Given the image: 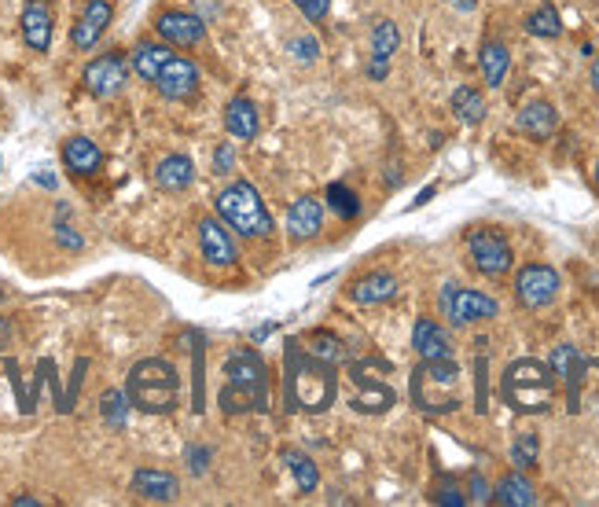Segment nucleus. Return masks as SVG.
<instances>
[{"mask_svg": "<svg viewBox=\"0 0 599 507\" xmlns=\"http://www.w3.org/2000/svg\"><path fill=\"white\" fill-rule=\"evenodd\" d=\"M526 34L541 37V41H555V37L563 34V19H559V12H555L552 4H541L537 12L526 15Z\"/></svg>", "mask_w": 599, "mask_h": 507, "instance_id": "31", "label": "nucleus"}, {"mask_svg": "<svg viewBox=\"0 0 599 507\" xmlns=\"http://www.w3.org/2000/svg\"><path fill=\"white\" fill-rule=\"evenodd\" d=\"M412 401L423 412H456L460 408V368L453 357L423 361L412 375Z\"/></svg>", "mask_w": 599, "mask_h": 507, "instance_id": "4", "label": "nucleus"}, {"mask_svg": "<svg viewBox=\"0 0 599 507\" xmlns=\"http://www.w3.org/2000/svg\"><path fill=\"white\" fill-rule=\"evenodd\" d=\"M453 114L460 118L464 125H478L482 118L489 114L486 107V96L475 89V85H460V89L453 92Z\"/></svg>", "mask_w": 599, "mask_h": 507, "instance_id": "29", "label": "nucleus"}, {"mask_svg": "<svg viewBox=\"0 0 599 507\" xmlns=\"http://www.w3.org/2000/svg\"><path fill=\"white\" fill-rule=\"evenodd\" d=\"M56 243L59 247H67V250H81L85 247V239L74 232V228H67V225H56Z\"/></svg>", "mask_w": 599, "mask_h": 507, "instance_id": "42", "label": "nucleus"}, {"mask_svg": "<svg viewBox=\"0 0 599 507\" xmlns=\"http://www.w3.org/2000/svg\"><path fill=\"white\" fill-rule=\"evenodd\" d=\"M225 129L232 136H239V140H254L261 129V118H258V107H254V100H247V96H236V100L225 107Z\"/></svg>", "mask_w": 599, "mask_h": 507, "instance_id": "26", "label": "nucleus"}, {"mask_svg": "<svg viewBox=\"0 0 599 507\" xmlns=\"http://www.w3.org/2000/svg\"><path fill=\"white\" fill-rule=\"evenodd\" d=\"M471 500H475V504H489V500H493V489H489V482L478 471L471 474Z\"/></svg>", "mask_w": 599, "mask_h": 507, "instance_id": "41", "label": "nucleus"}, {"mask_svg": "<svg viewBox=\"0 0 599 507\" xmlns=\"http://www.w3.org/2000/svg\"><path fill=\"white\" fill-rule=\"evenodd\" d=\"M125 397L136 412H147V416H166L177 408V397H181V375L170 361L162 357H147V361H136L129 368V379H125Z\"/></svg>", "mask_w": 599, "mask_h": 507, "instance_id": "1", "label": "nucleus"}, {"mask_svg": "<svg viewBox=\"0 0 599 507\" xmlns=\"http://www.w3.org/2000/svg\"><path fill=\"white\" fill-rule=\"evenodd\" d=\"M478 67H482V78H486L489 89H500L504 78L511 70V52L504 41H486L482 52H478Z\"/></svg>", "mask_w": 599, "mask_h": 507, "instance_id": "28", "label": "nucleus"}, {"mask_svg": "<svg viewBox=\"0 0 599 507\" xmlns=\"http://www.w3.org/2000/svg\"><path fill=\"white\" fill-rule=\"evenodd\" d=\"M320 228H324V203H320L317 195L294 199L291 210H287V236L294 243H302V239L320 236Z\"/></svg>", "mask_w": 599, "mask_h": 507, "instance_id": "16", "label": "nucleus"}, {"mask_svg": "<svg viewBox=\"0 0 599 507\" xmlns=\"http://www.w3.org/2000/svg\"><path fill=\"white\" fill-rule=\"evenodd\" d=\"M412 350L423 357V361H445L453 357V342L445 335V327L430 316H419L416 327H412Z\"/></svg>", "mask_w": 599, "mask_h": 507, "instance_id": "18", "label": "nucleus"}, {"mask_svg": "<svg viewBox=\"0 0 599 507\" xmlns=\"http://www.w3.org/2000/svg\"><path fill=\"white\" fill-rule=\"evenodd\" d=\"M287 52H291L298 63H317L320 59V41L313 34H294L291 41H287Z\"/></svg>", "mask_w": 599, "mask_h": 507, "instance_id": "36", "label": "nucleus"}, {"mask_svg": "<svg viewBox=\"0 0 599 507\" xmlns=\"http://www.w3.org/2000/svg\"><path fill=\"white\" fill-rule=\"evenodd\" d=\"M515 129L530 140H552L559 129V111L548 100H533L515 114Z\"/></svg>", "mask_w": 599, "mask_h": 507, "instance_id": "19", "label": "nucleus"}, {"mask_svg": "<svg viewBox=\"0 0 599 507\" xmlns=\"http://www.w3.org/2000/svg\"><path fill=\"white\" fill-rule=\"evenodd\" d=\"M111 19H114L111 0H89V4H85V12L78 15V23H74V30H70V41H74V48H81V52L96 48V41L107 34Z\"/></svg>", "mask_w": 599, "mask_h": 507, "instance_id": "14", "label": "nucleus"}, {"mask_svg": "<svg viewBox=\"0 0 599 507\" xmlns=\"http://www.w3.org/2000/svg\"><path fill=\"white\" fill-rule=\"evenodd\" d=\"M493 504L533 507L537 504V489H533V482L522 471H511V474H504V478L497 482V489H493Z\"/></svg>", "mask_w": 599, "mask_h": 507, "instance_id": "23", "label": "nucleus"}, {"mask_svg": "<svg viewBox=\"0 0 599 507\" xmlns=\"http://www.w3.org/2000/svg\"><path fill=\"white\" fill-rule=\"evenodd\" d=\"M173 59V48L166 45V41H140V45L133 48V70L136 78H144L155 85V78H159V70L166 67Z\"/></svg>", "mask_w": 599, "mask_h": 507, "instance_id": "25", "label": "nucleus"}, {"mask_svg": "<svg viewBox=\"0 0 599 507\" xmlns=\"http://www.w3.org/2000/svg\"><path fill=\"white\" fill-rule=\"evenodd\" d=\"M306 346H309V357H317V361L324 364H335L346 357V346H342V338H335L331 331H313V335H306Z\"/></svg>", "mask_w": 599, "mask_h": 507, "instance_id": "32", "label": "nucleus"}, {"mask_svg": "<svg viewBox=\"0 0 599 507\" xmlns=\"http://www.w3.org/2000/svg\"><path fill=\"white\" fill-rule=\"evenodd\" d=\"M8 342H12V320L0 316V350H8Z\"/></svg>", "mask_w": 599, "mask_h": 507, "instance_id": "43", "label": "nucleus"}, {"mask_svg": "<svg viewBox=\"0 0 599 507\" xmlns=\"http://www.w3.org/2000/svg\"><path fill=\"white\" fill-rule=\"evenodd\" d=\"M441 316L453 327L478 324V320H493L500 313V302L493 294L471 291V287H460V283H445L438 294Z\"/></svg>", "mask_w": 599, "mask_h": 507, "instance_id": "7", "label": "nucleus"}, {"mask_svg": "<svg viewBox=\"0 0 599 507\" xmlns=\"http://www.w3.org/2000/svg\"><path fill=\"white\" fill-rule=\"evenodd\" d=\"M537 456H541L537 434H519L515 445H511V463H515L519 471H530V467H537Z\"/></svg>", "mask_w": 599, "mask_h": 507, "instance_id": "35", "label": "nucleus"}, {"mask_svg": "<svg viewBox=\"0 0 599 507\" xmlns=\"http://www.w3.org/2000/svg\"><path fill=\"white\" fill-rule=\"evenodd\" d=\"M434 504H445V507H464L467 496L456 489V485H441L438 493H434Z\"/></svg>", "mask_w": 599, "mask_h": 507, "instance_id": "40", "label": "nucleus"}, {"mask_svg": "<svg viewBox=\"0 0 599 507\" xmlns=\"http://www.w3.org/2000/svg\"><path fill=\"white\" fill-rule=\"evenodd\" d=\"M467 254L475 261V269L489 280H500V276H508L511 265H515V250L511 243L500 232L493 228H475L471 236H467Z\"/></svg>", "mask_w": 599, "mask_h": 507, "instance_id": "9", "label": "nucleus"}, {"mask_svg": "<svg viewBox=\"0 0 599 507\" xmlns=\"http://www.w3.org/2000/svg\"><path fill=\"white\" fill-rule=\"evenodd\" d=\"M280 460L291 467L294 474V485H298V493H313L320 485V471H317V463L309 460L306 452H298V449H283L280 452Z\"/></svg>", "mask_w": 599, "mask_h": 507, "instance_id": "30", "label": "nucleus"}, {"mask_svg": "<svg viewBox=\"0 0 599 507\" xmlns=\"http://www.w3.org/2000/svg\"><path fill=\"white\" fill-rule=\"evenodd\" d=\"M133 493L147 504H173L177 496H181V482H177V474L170 471H159V467H140L133 474Z\"/></svg>", "mask_w": 599, "mask_h": 507, "instance_id": "15", "label": "nucleus"}, {"mask_svg": "<svg viewBox=\"0 0 599 507\" xmlns=\"http://www.w3.org/2000/svg\"><path fill=\"white\" fill-rule=\"evenodd\" d=\"M552 375L555 379H563L566 386H570V405H574L577 412V386H581V368H585V357L574 350V346H555L552 353Z\"/></svg>", "mask_w": 599, "mask_h": 507, "instance_id": "27", "label": "nucleus"}, {"mask_svg": "<svg viewBox=\"0 0 599 507\" xmlns=\"http://www.w3.org/2000/svg\"><path fill=\"white\" fill-rule=\"evenodd\" d=\"M500 394L515 412H526V416H537V412H548L555 397V375L548 364L541 361H515L500 379Z\"/></svg>", "mask_w": 599, "mask_h": 507, "instance_id": "2", "label": "nucleus"}, {"mask_svg": "<svg viewBox=\"0 0 599 507\" xmlns=\"http://www.w3.org/2000/svg\"><path fill=\"white\" fill-rule=\"evenodd\" d=\"M155 30L166 45L173 48H195L206 41V19L195 12H181V8H170V12H159L155 19Z\"/></svg>", "mask_w": 599, "mask_h": 507, "instance_id": "11", "label": "nucleus"}, {"mask_svg": "<svg viewBox=\"0 0 599 507\" xmlns=\"http://www.w3.org/2000/svg\"><path fill=\"white\" fill-rule=\"evenodd\" d=\"M41 504V500H37V496H12V507H37Z\"/></svg>", "mask_w": 599, "mask_h": 507, "instance_id": "44", "label": "nucleus"}, {"mask_svg": "<svg viewBox=\"0 0 599 507\" xmlns=\"http://www.w3.org/2000/svg\"><path fill=\"white\" fill-rule=\"evenodd\" d=\"M563 291V280H559V272L552 265H544V261H533V265H522L515 272V302L522 309H548V305L559 298Z\"/></svg>", "mask_w": 599, "mask_h": 507, "instance_id": "8", "label": "nucleus"}, {"mask_svg": "<svg viewBox=\"0 0 599 507\" xmlns=\"http://www.w3.org/2000/svg\"><path fill=\"white\" fill-rule=\"evenodd\" d=\"M401 48V30H397L394 19H379L372 26V63H368V78L383 81L390 74V59Z\"/></svg>", "mask_w": 599, "mask_h": 507, "instance_id": "17", "label": "nucleus"}, {"mask_svg": "<svg viewBox=\"0 0 599 507\" xmlns=\"http://www.w3.org/2000/svg\"><path fill=\"white\" fill-rule=\"evenodd\" d=\"M291 4L302 12L306 23H324L331 15V0H291Z\"/></svg>", "mask_w": 599, "mask_h": 507, "instance_id": "37", "label": "nucleus"}, {"mask_svg": "<svg viewBox=\"0 0 599 507\" xmlns=\"http://www.w3.org/2000/svg\"><path fill=\"white\" fill-rule=\"evenodd\" d=\"M155 89H159V96H166V100H173V103L188 100V96H195V89H199V67H195L192 59L173 56L170 63L159 70Z\"/></svg>", "mask_w": 599, "mask_h": 507, "instance_id": "13", "label": "nucleus"}, {"mask_svg": "<svg viewBox=\"0 0 599 507\" xmlns=\"http://www.w3.org/2000/svg\"><path fill=\"white\" fill-rule=\"evenodd\" d=\"M63 162H67V169L74 177H92L103 166V151L100 144H92L89 136H70L67 144H63Z\"/></svg>", "mask_w": 599, "mask_h": 507, "instance_id": "22", "label": "nucleus"}, {"mask_svg": "<svg viewBox=\"0 0 599 507\" xmlns=\"http://www.w3.org/2000/svg\"><path fill=\"white\" fill-rule=\"evenodd\" d=\"M23 41L34 52H48L52 48V8L48 0H26L23 8Z\"/></svg>", "mask_w": 599, "mask_h": 507, "instance_id": "20", "label": "nucleus"}, {"mask_svg": "<svg viewBox=\"0 0 599 507\" xmlns=\"http://www.w3.org/2000/svg\"><path fill=\"white\" fill-rule=\"evenodd\" d=\"M232 166H236V151H232V144H217L214 173H232Z\"/></svg>", "mask_w": 599, "mask_h": 507, "instance_id": "39", "label": "nucleus"}, {"mask_svg": "<svg viewBox=\"0 0 599 507\" xmlns=\"http://www.w3.org/2000/svg\"><path fill=\"white\" fill-rule=\"evenodd\" d=\"M129 397H125V390H103L100 397V416L103 423L111 430H122L125 423H129Z\"/></svg>", "mask_w": 599, "mask_h": 507, "instance_id": "33", "label": "nucleus"}, {"mask_svg": "<svg viewBox=\"0 0 599 507\" xmlns=\"http://www.w3.org/2000/svg\"><path fill=\"white\" fill-rule=\"evenodd\" d=\"M449 4H453L456 12H475L478 8V0H449Z\"/></svg>", "mask_w": 599, "mask_h": 507, "instance_id": "46", "label": "nucleus"}, {"mask_svg": "<svg viewBox=\"0 0 599 507\" xmlns=\"http://www.w3.org/2000/svg\"><path fill=\"white\" fill-rule=\"evenodd\" d=\"M592 89H596V92H599V56H596V59H592Z\"/></svg>", "mask_w": 599, "mask_h": 507, "instance_id": "47", "label": "nucleus"}, {"mask_svg": "<svg viewBox=\"0 0 599 507\" xmlns=\"http://www.w3.org/2000/svg\"><path fill=\"white\" fill-rule=\"evenodd\" d=\"M434 192H438V188H434V184H430V188H423V192L416 195V203H412V206H427L430 199H434Z\"/></svg>", "mask_w": 599, "mask_h": 507, "instance_id": "45", "label": "nucleus"}, {"mask_svg": "<svg viewBox=\"0 0 599 507\" xmlns=\"http://www.w3.org/2000/svg\"><path fill=\"white\" fill-rule=\"evenodd\" d=\"M592 181H596V188H599V158H596V169H592Z\"/></svg>", "mask_w": 599, "mask_h": 507, "instance_id": "48", "label": "nucleus"}, {"mask_svg": "<svg viewBox=\"0 0 599 507\" xmlns=\"http://www.w3.org/2000/svg\"><path fill=\"white\" fill-rule=\"evenodd\" d=\"M125 81H129V63H125L122 52L96 56L89 67H85V74H81L85 92L96 96V100H111V96H118V92L125 89Z\"/></svg>", "mask_w": 599, "mask_h": 507, "instance_id": "10", "label": "nucleus"}, {"mask_svg": "<svg viewBox=\"0 0 599 507\" xmlns=\"http://www.w3.org/2000/svg\"><path fill=\"white\" fill-rule=\"evenodd\" d=\"M217 217L225 221L232 232H239V236L247 239H269L272 232H276V225H272V214L265 210V203H261V195L254 184L247 181H232L225 188V192L217 195Z\"/></svg>", "mask_w": 599, "mask_h": 507, "instance_id": "3", "label": "nucleus"}, {"mask_svg": "<svg viewBox=\"0 0 599 507\" xmlns=\"http://www.w3.org/2000/svg\"><path fill=\"white\" fill-rule=\"evenodd\" d=\"M328 206L342 217V221H353V217H361V195L353 192L350 184H342V181L328 184Z\"/></svg>", "mask_w": 599, "mask_h": 507, "instance_id": "34", "label": "nucleus"}, {"mask_svg": "<svg viewBox=\"0 0 599 507\" xmlns=\"http://www.w3.org/2000/svg\"><path fill=\"white\" fill-rule=\"evenodd\" d=\"M184 463H188L192 474H206V467H210V449H206V445H188V449H184Z\"/></svg>", "mask_w": 599, "mask_h": 507, "instance_id": "38", "label": "nucleus"}, {"mask_svg": "<svg viewBox=\"0 0 599 507\" xmlns=\"http://www.w3.org/2000/svg\"><path fill=\"white\" fill-rule=\"evenodd\" d=\"M397 291H401V283H397L394 272L375 269V272H368V276H361V280L353 283L350 298L357 305H383V302H394Z\"/></svg>", "mask_w": 599, "mask_h": 507, "instance_id": "21", "label": "nucleus"}, {"mask_svg": "<svg viewBox=\"0 0 599 507\" xmlns=\"http://www.w3.org/2000/svg\"><path fill=\"white\" fill-rule=\"evenodd\" d=\"M225 379H228V401L232 397H243V408H265L269 401V372H265V361H261L254 350H236L225 364Z\"/></svg>", "mask_w": 599, "mask_h": 507, "instance_id": "5", "label": "nucleus"}, {"mask_svg": "<svg viewBox=\"0 0 599 507\" xmlns=\"http://www.w3.org/2000/svg\"><path fill=\"white\" fill-rule=\"evenodd\" d=\"M291 397L302 412H328V405L335 401V372H331V364L317 361V357L294 364Z\"/></svg>", "mask_w": 599, "mask_h": 507, "instance_id": "6", "label": "nucleus"}, {"mask_svg": "<svg viewBox=\"0 0 599 507\" xmlns=\"http://www.w3.org/2000/svg\"><path fill=\"white\" fill-rule=\"evenodd\" d=\"M195 181V166L188 155H166L155 166V184H159L162 192H184V188H192Z\"/></svg>", "mask_w": 599, "mask_h": 507, "instance_id": "24", "label": "nucleus"}, {"mask_svg": "<svg viewBox=\"0 0 599 507\" xmlns=\"http://www.w3.org/2000/svg\"><path fill=\"white\" fill-rule=\"evenodd\" d=\"M199 250H203V258L214 265V269H228V265H236L239 258V247L228 225L221 217H203L199 221Z\"/></svg>", "mask_w": 599, "mask_h": 507, "instance_id": "12", "label": "nucleus"}]
</instances>
